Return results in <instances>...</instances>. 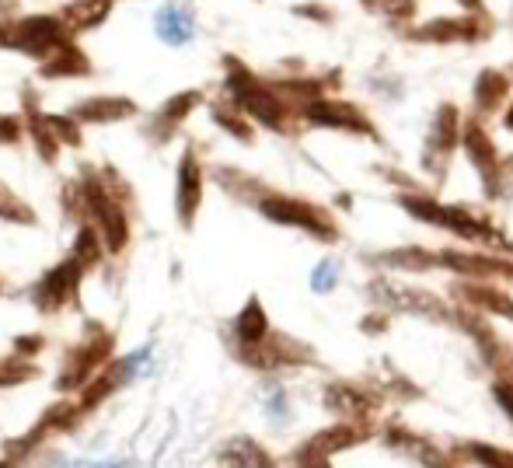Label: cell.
Returning a JSON list of instances; mask_svg holds the SVG:
<instances>
[{"label": "cell", "mask_w": 513, "mask_h": 468, "mask_svg": "<svg viewBox=\"0 0 513 468\" xmlns=\"http://www.w3.org/2000/svg\"><path fill=\"white\" fill-rule=\"evenodd\" d=\"M398 35L412 46H479L496 35V21L493 14H440L430 21H412Z\"/></svg>", "instance_id": "1"}, {"label": "cell", "mask_w": 513, "mask_h": 468, "mask_svg": "<svg viewBox=\"0 0 513 468\" xmlns=\"http://www.w3.org/2000/svg\"><path fill=\"white\" fill-rule=\"evenodd\" d=\"M461 137H465V112L454 102H440L437 112H433L430 126H426L423 137V172L430 175L433 182L447 179V168H451L454 154L461 151Z\"/></svg>", "instance_id": "2"}, {"label": "cell", "mask_w": 513, "mask_h": 468, "mask_svg": "<svg viewBox=\"0 0 513 468\" xmlns=\"http://www.w3.org/2000/svg\"><path fill=\"white\" fill-rule=\"evenodd\" d=\"M301 123L304 126H315V130H339L349 133V137H370V140H381L377 133L374 119L353 102H342V98H318V102L304 105L301 109Z\"/></svg>", "instance_id": "3"}, {"label": "cell", "mask_w": 513, "mask_h": 468, "mask_svg": "<svg viewBox=\"0 0 513 468\" xmlns=\"http://www.w3.org/2000/svg\"><path fill=\"white\" fill-rule=\"evenodd\" d=\"M262 214H266L269 221L283 224V228L308 231L311 238H318V241H336L339 238L336 221H332L322 207L294 200V196H269V200H262Z\"/></svg>", "instance_id": "4"}, {"label": "cell", "mask_w": 513, "mask_h": 468, "mask_svg": "<svg viewBox=\"0 0 513 468\" xmlns=\"http://www.w3.org/2000/svg\"><path fill=\"white\" fill-rule=\"evenodd\" d=\"M461 151L472 161V168L479 172L482 186H486L489 196L503 193V154L496 151V140L489 137L486 123L475 116L465 119V137H461Z\"/></svg>", "instance_id": "5"}, {"label": "cell", "mask_w": 513, "mask_h": 468, "mask_svg": "<svg viewBox=\"0 0 513 468\" xmlns=\"http://www.w3.org/2000/svg\"><path fill=\"white\" fill-rule=\"evenodd\" d=\"M510 95H513V81L507 70L482 67L472 84V116L482 119V123H486L489 116H500L510 105Z\"/></svg>", "instance_id": "6"}, {"label": "cell", "mask_w": 513, "mask_h": 468, "mask_svg": "<svg viewBox=\"0 0 513 468\" xmlns=\"http://www.w3.org/2000/svg\"><path fill=\"white\" fill-rule=\"evenodd\" d=\"M458 297L465 308L482 311V315H500L513 322V297L507 290L493 287V280H465L458 283Z\"/></svg>", "instance_id": "7"}, {"label": "cell", "mask_w": 513, "mask_h": 468, "mask_svg": "<svg viewBox=\"0 0 513 468\" xmlns=\"http://www.w3.org/2000/svg\"><path fill=\"white\" fill-rule=\"evenodd\" d=\"M381 266L402 269V273H426V269L437 266V252H426V248H395V252L377 255Z\"/></svg>", "instance_id": "8"}, {"label": "cell", "mask_w": 513, "mask_h": 468, "mask_svg": "<svg viewBox=\"0 0 513 468\" xmlns=\"http://www.w3.org/2000/svg\"><path fill=\"white\" fill-rule=\"evenodd\" d=\"M367 11L381 14L384 21H388L395 32H402V28H409L412 21H416V0H360Z\"/></svg>", "instance_id": "9"}, {"label": "cell", "mask_w": 513, "mask_h": 468, "mask_svg": "<svg viewBox=\"0 0 513 468\" xmlns=\"http://www.w3.org/2000/svg\"><path fill=\"white\" fill-rule=\"evenodd\" d=\"M196 207H199V165L192 154H185L182 182H178V214H182V221H192Z\"/></svg>", "instance_id": "10"}, {"label": "cell", "mask_w": 513, "mask_h": 468, "mask_svg": "<svg viewBox=\"0 0 513 468\" xmlns=\"http://www.w3.org/2000/svg\"><path fill=\"white\" fill-rule=\"evenodd\" d=\"M238 336L245 346H259L269 339V322H266V311H262L259 301H248V308L241 311L238 318Z\"/></svg>", "instance_id": "11"}, {"label": "cell", "mask_w": 513, "mask_h": 468, "mask_svg": "<svg viewBox=\"0 0 513 468\" xmlns=\"http://www.w3.org/2000/svg\"><path fill=\"white\" fill-rule=\"evenodd\" d=\"M161 35H165L168 42L192 39V14L178 11V7H168V11L161 14Z\"/></svg>", "instance_id": "12"}, {"label": "cell", "mask_w": 513, "mask_h": 468, "mask_svg": "<svg viewBox=\"0 0 513 468\" xmlns=\"http://www.w3.org/2000/svg\"><path fill=\"white\" fill-rule=\"evenodd\" d=\"M336 276H339V259H322L315 273H311V287H315L318 294H329V290L336 287Z\"/></svg>", "instance_id": "13"}, {"label": "cell", "mask_w": 513, "mask_h": 468, "mask_svg": "<svg viewBox=\"0 0 513 468\" xmlns=\"http://www.w3.org/2000/svg\"><path fill=\"white\" fill-rule=\"evenodd\" d=\"M472 455L489 468H513V455H503V451H496V448H482V444H475Z\"/></svg>", "instance_id": "14"}, {"label": "cell", "mask_w": 513, "mask_h": 468, "mask_svg": "<svg viewBox=\"0 0 513 468\" xmlns=\"http://www.w3.org/2000/svg\"><path fill=\"white\" fill-rule=\"evenodd\" d=\"M294 14H301V18H308V21H318V25H332V21H336V11L325 4H301V7H294Z\"/></svg>", "instance_id": "15"}, {"label": "cell", "mask_w": 513, "mask_h": 468, "mask_svg": "<svg viewBox=\"0 0 513 468\" xmlns=\"http://www.w3.org/2000/svg\"><path fill=\"white\" fill-rule=\"evenodd\" d=\"M496 402H500L503 413L513 420V381H500V385H496Z\"/></svg>", "instance_id": "16"}, {"label": "cell", "mask_w": 513, "mask_h": 468, "mask_svg": "<svg viewBox=\"0 0 513 468\" xmlns=\"http://www.w3.org/2000/svg\"><path fill=\"white\" fill-rule=\"evenodd\" d=\"M458 4V11H468V14H489L486 0H454Z\"/></svg>", "instance_id": "17"}, {"label": "cell", "mask_w": 513, "mask_h": 468, "mask_svg": "<svg viewBox=\"0 0 513 468\" xmlns=\"http://www.w3.org/2000/svg\"><path fill=\"white\" fill-rule=\"evenodd\" d=\"M500 119H503V126H507V130L513 133V98H510V105H507V109L500 112Z\"/></svg>", "instance_id": "18"}, {"label": "cell", "mask_w": 513, "mask_h": 468, "mask_svg": "<svg viewBox=\"0 0 513 468\" xmlns=\"http://www.w3.org/2000/svg\"><path fill=\"white\" fill-rule=\"evenodd\" d=\"M507 74H510V81H513V63H510V67H507Z\"/></svg>", "instance_id": "19"}, {"label": "cell", "mask_w": 513, "mask_h": 468, "mask_svg": "<svg viewBox=\"0 0 513 468\" xmlns=\"http://www.w3.org/2000/svg\"><path fill=\"white\" fill-rule=\"evenodd\" d=\"M311 468H325V465H322V462H315V465H311Z\"/></svg>", "instance_id": "20"}, {"label": "cell", "mask_w": 513, "mask_h": 468, "mask_svg": "<svg viewBox=\"0 0 513 468\" xmlns=\"http://www.w3.org/2000/svg\"><path fill=\"white\" fill-rule=\"evenodd\" d=\"M0 468H11V465H0Z\"/></svg>", "instance_id": "21"}]
</instances>
